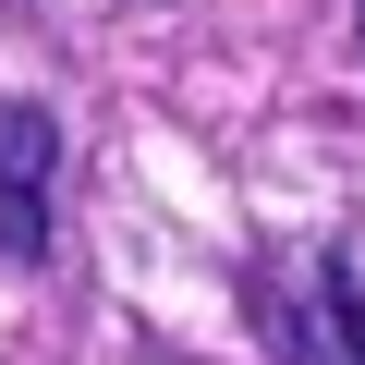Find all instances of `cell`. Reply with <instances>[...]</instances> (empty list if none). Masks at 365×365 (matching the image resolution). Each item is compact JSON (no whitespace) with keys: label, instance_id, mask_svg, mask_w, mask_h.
Wrapping results in <instances>:
<instances>
[{"label":"cell","instance_id":"3","mask_svg":"<svg viewBox=\"0 0 365 365\" xmlns=\"http://www.w3.org/2000/svg\"><path fill=\"white\" fill-rule=\"evenodd\" d=\"M353 49H365V0H353Z\"/></svg>","mask_w":365,"mask_h":365},{"label":"cell","instance_id":"1","mask_svg":"<svg viewBox=\"0 0 365 365\" xmlns=\"http://www.w3.org/2000/svg\"><path fill=\"white\" fill-rule=\"evenodd\" d=\"M256 329L280 365H365V256L353 244H292L256 268Z\"/></svg>","mask_w":365,"mask_h":365},{"label":"cell","instance_id":"2","mask_svg":"<svg viewBox=\"0 0 365 365\" xmlns=\"http://www.w3.org/2000/svg\"><path fill=\"white\" fill-rule=\"evenodd\" d=\"M49 207H61V122L37 98H0V256H49Z\"/></svg>","mask_w":365,"mask_h":365}]
</instances>
